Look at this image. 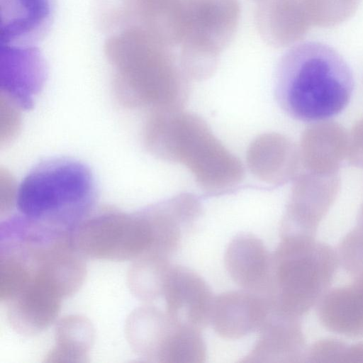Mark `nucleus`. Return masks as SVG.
<instances>
[{"label":"nucleus","instance_id":"f257e3e1","mask_svg":"<svg viewBox=\"0 0 363 363\" xmlns=\"http://www.w3.org/2000/svg\"><path fill=\"white\" fill-rule=\"evenodd\" d=\"M354 91L348 64L335 50L320 42L292 47L276 69V101L288 116L300 122L318 123L338 116Z\"/></svg>","mask_w":363,"mask_h":363},{"label":"nucleus","instance_id":"f03ea898","mask_svg":"<svg viewBox=\"0 0 363 363\" xmlns=\"http://www.w3.org/2000/svg\"><path fill=\"white\" fill-rule=\"evenodd\" d=\"M104 51L113 94L125 107L166 111L168 91L186 85L189 76L173 48L140 27L111 33Z\"/></svg>","mask_w":363,"mask_h":363},{"label":"nucleus","instance_id":"7ed1b4c3","mask_svg":"<svg viewBox=\"0 0 363 363\" xmlns=\"http://www.w3.org/2000/svg\"><path fill=\"white\" fill-rule=\"evenodd\" d=\"M94 177L84 163L67 157L45 160L24 177L16 193L20 214L50 228L74 232L94 211Z\"/></svg>","mask_w":363,"mask_h":363},{"label":"nucleus","instance_id":"20e7f679","mask_svg":"<svg viewBox=\"0 0 363 363\" xmlns=\"http://www.w3.org/2000/svg\"><path fill=\"white\" fill-rule=\"evenodd\" d=\"M336 252L313 236H281L272 255L271 309L299 318L328 291L337 267Z\"/></svg>","mask_w":363,"mask_h":363},{"label":"nucleus","instance_id":"39448f33","mask_svg":"<svg viewBox=\"0 0 363 363\" xmlns=\"http://www.w3.org/2000/svg\"><path fill=\"white\" fill-rule=\"evenodd\" d=\"M240 18L238 0H179V58L189 77L206 78L215 71Z\"/></svg>","mask_w":363,"mask_h":363},{"label":"nucleus","instance_id":"423d86ee","mask_svg":"<svg viewBox=\"0 0 363 363\" xmlns=\"http://www.w3.org/2000/svg\"><path fill=\"white\" fill-rule=\"evenodd\" d=\"M73 239L84 257L111 261H133L154 245L144 210L135 213L110 208L94 211L74 230Z\"/></svg>","mask_w":363,"mask_h":363},{"label":"nucleus","instance_id":"0eeeda50","mask_svg":"<svg viewBox=\"0 0 363 363\" xmlns=\"http://www.w3.org/2000/svg\"><path fill=\"white\" fill-rule=\"evenodd\" d=\"M47 77L43 56L34 45L1 43V104L29 110Z\"/></svg>","mask_w":363,"mask_h":363},{"label":"nucleus","instance_id":"6e6552de","mask_svg":"<svg viewBox=\"0 0 363 363\" xmlns=\"http://www.w3.org/2000/svg\"><path fill=\"white\" fill-rule=\"evenodd\" d=\"M162 296L166 312L177 323L200 330L211 323L215 297L206 281L191 269L172 264Z\"/></svg>","mask_w":363,"mask_h":363},{"label":"nucleus","instance_id":"1a4fd4ad","mask_svg":"<svg viewBox=\"0 0 363 363\" xmlns=\"http://www.w3.org/2000/svg\"><path fill=\"white\" fill-rule=\"evenodd\" d=\"M271 311L268 300L247 291H230L214 298L211 323L220 337L236 340L258 331Z\"/></svg>","mask_w":363,"mask_h":363},{"label":"nucleus","instance_id":"9d476101","mask_svg":"<svg viewBox=\"0 0 363 363\" xmlns=\"http://www.w3.org/2000/svg\"><path fill=\"white\" fill-rule=\"evenodd\" d=\"M180 325L166 311L148 303L128 315L125 337L139 357L150 362L164 363Z\"/></svg>","mask_w":363,"mask_h":363},{"label":"nucleus","instance_id":"9b49d317","mask_svg":"<svg viewBox=\"0 0 363 363\" xmlns=\"http://www.w3.org/2000/svg\"><path fill=\"white\" fill-rule=\"evenodd\" d=\"M258 331L253 348L241 362L296 363L306 357L305 338L298 318L271 309Z\"/></svg>","mask_w":363,"mask_h":363},{"label":"nucleus","instance_id":"f8f14e48","mask_svg":"<svg viewBox=\"0 0 363 363\" xmlns=\"http://www.w3.org/2000/svg\"><path fill=\"white\" fill-rule=\"evenodd\" d=\"M308 0H264L256 3L254 19L261 38L274 48L301 40L311 23Z\"/></svg>","mask_w":363,"mask_h":363},{"label":"nucleus","instance_id":"ddd939ff","mask_svg":"<svg viewBox=\"0 0 363 363\" xmlns=\"http://www.w3.org/2000/svg\"><path fill=\"white\" fill-rule=\"evenodd\" d=\"M224 262L235 283L267 298L272 281V255L260 239L251 234L236 236L226 249Z\"/></svg>","mask_w":363,"mask_h":363},{"label":"nucleus","instance_id":"4468645a","mask_svg":"<svg viewBox=\"0 0 363 363\" xmlns=\"http://www.w3.org/2000/svg\"><path fill=\"white\" fill-rule=\"evenodd\" d=\"M2 44L33 45L48 33L54 0H0Z\"/></svg>","mask_w":363,"mask_h":363},{"label":"nucleus","instance_id":"2eb2a0df","mask_svg":"<svg viewBox=\"0 0 363 363\" xmlns=\"http://www.w3.org/2000/svg\"><path fill=\"white\" fill-rule=\"evenodd\" d=\"M318 316L328 330L363 336V294L354 284L328 290L318 303Z\"/></svg>","mask_w":363,"mask_h":363},{"label":"nucleus","instance_id":"dca6fc26","mask_svg":"<svg viewBox=\"0 0 363 363\" xmlns=\"http://www.w3.org/2000/svg\"><path fill=\"white\" fill-rule=\"evenodd\" d=\"M94 341L90 320L81 315H66L58 320L55 344L45 357L46 363H84Z\"/></svg>","mask_w":363,"mask_h":363},{"label":"nucleus","instance_id":"f3484780","mask_svg":"<svg viewBox=\"0 0 363 363\" xmlns=\"http://www.w3.org/2000/svg\"><path fill=\"white\" fill-rule=\"evenodd\" d=\"M171 265L169 258L153 253H145L134 259L127 275L131 293L147 303L157 300L163 296Z\"/></svg>","mask_w":363,"mask_h":363},{"label":"nucleus","instance_id":"a211bd4d","mask_svg":"<svg viewBox=\"0 0 363 363\" xmlns=\"http://www.w3.org/2000/svg\"><path fill=\"white\" fill-rule=\"evenodd\" d=\"M359 0H308V13L312 26L331 27L350 18Z\"/></svg>","mask_w":363,"mask_h":363},{"label":"nucleus","instance_id":"6ab92c4d","mask_svg":"<svg viewBox=\"0 0 363 363\" xmlns=\"http://www.w3.org/2000/svg\"><path fill=\"white\" fill-rule=\"evenodd\" d=\"M338 262L355 279L363 274V225L347 233L336 252Z\"/></svg>","mask_w":363,"mask_h":363},{"label":"nucleus","instance_id":"aec40b11","mask_svg":"<svg viewBox=\"0 0 363 363\" xmlns=\"http://www.w3.org/2000/svg\"><path fill=\"white\" fill-rule=\"evenodd\" d=\"M348 345L335 338H323L315 342L306 353L312 363H345Z\"/></svg>","mask_w":363,"mask_h":363},{"label":"nucleus","instance_id":"412c9836","mask_svg":"<svg viewBox=\"0 0 363 363\" xmlns=\"http://www.w3.org/2000/svg\"><path fill=\"white\" fill-rule=\"evenodd\" d=\"M345 363H363V342L348 346Z\"/></svg>","mask_w":363,"mask_h":363},{"label":"nucleus","instance_id":"4be33fe9","mask_svg":"<svg viewBox=\"0 0 363 363\" xmlns=\"http://www.w3.org/2000/svg\"><path fill=\"white\" fill-rule=\"evenodd\" d=\"M353 284L360 290L363 294V274L359 277L354 279Z\"/></svg>","mask_w":363,"mask_h":363}]
</instances>
